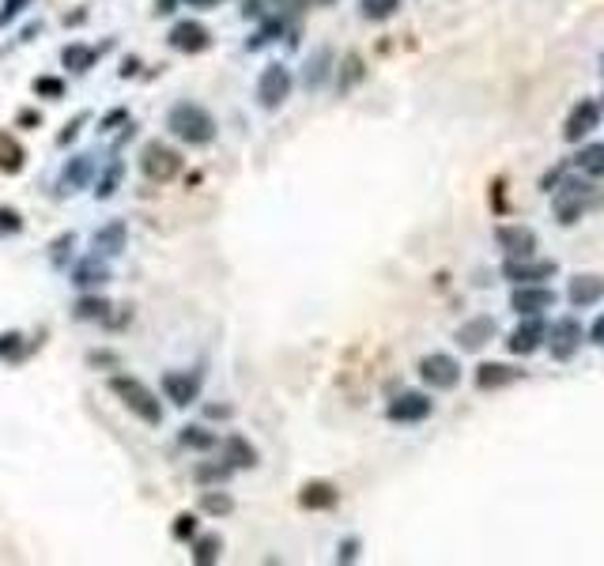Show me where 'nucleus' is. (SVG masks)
I'll return each mask as SVG.
<instances>
[{
	"label": "nucleus",
	"instance_id": "obj_1",
	"mask_svg": "<svg viewBox=\"0 0 604 566\" xmlns=\"http://www.w3.org/2000/svg\"><path fill=\"white\" fill-rule=\"evenodd\" d=\"M167 125H171V133H174L181 144H193V148H205V144L215 140V121H212L208 109L197 106V102H178V106H171Z\"/></svg>",
	"mask_w": 604,
	"mask_h": 566
},
{
	"label": "nucleus",
	"instance_id": "obj_2",
	"mask_svg": "<svg viewBox=\"0 0 604 566\" xmlns=\"http://www.w3.org/2000/svg\"><path fill=\"white\" fill-rule=\"evenodd\" d=\"M109 389H114V396L121 400V405L129 408L136 419H144L148 427H159V423H162V405L155 400V393L144 386V381L118 374V378H109Z\"/></svg>",
	"mask_w": 604,
	"mask_h": 566
},
{
	"label": "nucleus",
	"instance_id": "obj_3",
	"mask_svg": "<svg viewBox=\"0 0 604 566\" xmlns=\"http://www.w3.org/2000/svg\"><path fill=\"white\" fill-rule=\"evenodd\" d=\"M552 193H556L552 212H556V219H559L563 227L578 223V219L585 215V208L600 205V196L593 193L590 181H563V186H559V189H552Z\"/></svg>",
	"mask_w": 604,
	"mask_h": 566
},
{
	"label": "nucleus",
	"instance_id": "obj_4",
	"mask_svg": "<svg viewBox=\"0 0 604 566\" xmlns=\"http://www.w3.org/2000/svg\"><path fill=\"white\" fill-rule=\"evenodd\" d=\"M140 170L148 181H171L181 174V155L171 148V144H162V140H152V144H144V152H140Z\"/></svg>",
	"mask_w": 604,
	"mask_h": 566
},
{
	"label": "nucleus",
	"instance_id": "obj_5",
	"mask_svg": "<svg viewBox=\"0 0 604 566\" xmlns=\"http://www.w3.org/2000/svg\"><path fill=\"white\" fill-rule=\"evenodd\" d=\"M559 272V261L552 257H506L503 261V280L510 283H547Z\"/></svg>",
	"mask_w": 604,
	"mask_h": 566
},
{
	"label": "nucleus",
	"instance_id": "obj_6",
	"mask_svg": "<svg viewBox=\"0 0 604 566\" xmlns=\"http://www.w3.org/2000/svg\"><path fill=\"white\" fill-rule=\"evenodd\" d=\"M582 336H585V333H582L578 318H559L556 325H547L544 344H547V352H552L556 362H566V359H574V355H578Z\"/></svg>",
	"mask_w": 604,
	"mask_h": 566
},
{
	"label": "nucleus",
	"instance_id": "obj_7",
	"mask_svg": "<svg viewBox=\"0 0 604 566\" xmlns=\"http://www.w3.org/2000/svg\"><path fill=\"white\" fill-rule=\"evenodd\" d=\"M419 378H424L431 389H457V381H461V367H457L453 355L431 352V355L419 359Z\"/></svg>",
	"mask_w": 604,
	"mask_h": 566
},
{
	"label": "nucleus",
	"instance_id": "obj_8",
	"mask_svg": "<svg viewBox=\"0 0 604 566\" xmlns=\"http://www.w3.org/2000/svg\"><path fill=\"white\" fill-rule=\"evenodd\" d=\"M556 291L547 283H518L514 291H510V309L521 318H533V314H544V309L556 306Z\"/></svg>",
	"mask_w": 604,
	"mask_h": 566
},
{
	"label": "nucleus",
	"instance_id": "obj_9",
	"mask_svg": "<svg viewBox=\"0 0 604 566\" xmlns=\"http://www.w3.org/2000/svg\"><path fill=\"white\" fill-rule=\"evenodd\" d=\"M597 129H600V102L597 99H582V102H574L571 114H566L563 140L566 144H578L585 136H593Z\"/></svg>",
	"mask_w": 604,
	"mask_h": 566
},
{
	"label": "nucleus",
	"instance_id": "obj_10",
	"mask_svg": "<svg viewBox=\"0 0 604 566\" xmlns=\"http://www.w3.org/2000/svg\"><path fill=\"white\" fill-rule=\"evenodd\" d=\"M291 99V72L284 65H268L258 80V102L265 109H280Z\"/></svg>",
	"mask_w": 604,
	"mask_h": 566
},
{
	"label": "nucleus",
	"instance_id": "obj_11",
	"mask_svg": "<svg viewBox=\"0 0 604 566\" xmlns=\"http://www.w3.org/2000/svg\"><path fill=\"white\" fill-rule=\"evenodd\" d=\"M495 242L499 249L506 253V257H533L537 253V231L533 227H525V223H503L495 231Z\"/></svg>",
	"mask_w": 604,
	"mask_h": 566
},
{
	"label": "nucleus",
	"instance_id": "obj_12",
	"mask_svg": "<svg viewBox=\"0 0 604 566\" xmlns=\"http://www.w3.org/2000/svg\"><path fill=\"white\" fill-rule=\"evenodd\" d=\"M431 412H434L431 396H424V393H400V396L390 400L386 419H390V423H424Z\"/></svg>",
	"mask_w": 604,
	"mask_h": 566
},
{
	"label": "nucleus",
	"instance_id": "obj_13",
	"mask_svg": "<svg viewBox=\"0 0 604 566\" xmlns=\"http://www.w3.org/2000/svg\"><path fill=\"white\" fill-rule=\"evenodd\" d=\"M544 336H547V325H544L540 314H533V318H525L514 333H510L506 348H510V355H533V352H540Z\"/></svg>",
	"mask_w": 604,
	"mask_h": 566
},
{
	"label": "nucleus",
	"instance_id": "obj_14",
	"mask_svg": "<svg viewBox=\"0 0 604 566\" xmlns=\"http://www.w3.org/2000/svg\"><path fill=\"white\" fill-rule=\"evenodd\" d=\"M495 333H499L495 318H487V314H476L472 321H465L461 328H457V344H461L465 352H480L484 344H491V340H495Z\"/></svg>",
	"mask_w": 604,
	"mask_h": 566
},
{
	"label": "nucleus",
	"instance_id": "obj_15",
	"mask_svg": "<svg viewBox=\"0 0 604 566\" xmlns=\"http://www.w3.org/2000/svg\"><path fill=\"white\" fill-rule=\"evenodd\" d=\"M566 299H571L574 309H590L604 299V276H593V272H582V276L571 280L566 287Z\"/></svg>",
	"mask_w": 604,
	"mask_h": 566
},
{
	"label": "nucleus",
	"instance_id": "obj_16",
	"mask_svg": "<svg viewBox=\"0 0 604 566\" xmlns=\"http://www.w3.org/2000/svg\"><path fill=\"white\" fill-rule=\"evenodd\" d=\"M514 381H521V370L518 367H510V362H480L476 367V389H506V386H514Z\"/></svg>",
	"mask_w": 604,
	"mask_h": 566
},
{
	"label": "nucleus",
	"instance_id": "obj_17",
	"mask_svg": "<svg viewBox=\"0 0 604 566\" xmlns=\"http://www.w3.org/2000/svg\"><path fill=\"white\" fill-rule=\"evenodd\" d=\"M208 42H212V34L197 20H181L171 27V46L178 53H200V49H208Z\"/></svg>",
	"mask_w": 604,
	"mask_h": 566
},
{
	"label": "nucleus",
	"instance_id": "obj_18",
	"mask_svg": "<svg viewBox=\"0 0 604 566\" xmlns=\"http://www.w3.org/2000/svg\"><path fill=\"white\" fill-rule=\"evenodd\" d=\"M162 393H167L178 408H189L197 393H200V374H186V370H171L162 378Z\"/></svg>",
	"mask_w": 604,
	"mask_h": 566
},
{
	"label": "nucleus",
	"instance_id": "obj_19",
	"mask_svg": "<svg viewBox=\"0 0 604 566\" xmlns=\"http://www.w3.org/2000/svg\"><path fill=\"white\" fill-rule=\"evenodd\" d=\"M125 242H129V231H125L121 219L95 231V253L99 257H118V253H125Z\"/></svg>",
	"mask_w": 604,
	"mask_h": 566
},
{
	"label": "nucleus",
	"instance_id": "obj_20",
	"mask_svg": "<svg viewBox=\"0 0 604 566\" xmlns=\"http://www.w3.org/2000/svg\"><path fill=\"white\" fill-rule=\"evenodd\" d=\"M337 487L333 483H325V480H314V483H306L299 491V506L302 509H333L337 506Z\"/></svg>",
	"mask_w": 604,
	"mask_h": 566
},
{
	"label": "nucleus",
	"instance_id": "obj_21",
	"mask_svg": "<svg viewBox=\"0 0 604 566\" xmlns=\"http://www.w3.org/2000/svg\"><path fill=\"white\" fill-rule=\"evenodd\" d=\"M27 167V152L23 144L15 140L12 133L0 129V174H20Z\"/></svg>",
	"mask_w": 604,
	"mask_h": 566
},
{
	"label": "nucleus",
	"instance_id": "obj_22",
	"mask_svg": "<svg viewBox=\"0 0 604 566\" xmlns=\"http://www.w3.org/2000/svg\"><path fill=\"white\" fill-rule=\"evenodd\" d=\"M95 61H99V49L95 46H83V42H72L61 53V65L68 72H91V68H95Z\"/></svg>",
	"mask_w": 604,
	"mask_h": 566
},
{
	"label": "nucleus",
	"instance_id": "obj_23",
	"mask_svg": "<svg viewBox=\"0 0 604 566\" xmlns=\"http://www.w3.org/2000/svg\"><path fill=\"white\" fill-rule=\"evenodd\" d=\"M574 167H578V174H585V178H604V144L597 140V144H585V148L574 155Z\"/></svg>",
	"mask_w": 604,
	"mask_h": 566
},
{
	"label": "nucleus",
	"instance_id": "obj_24",
	"mask_svg": "<svg viewBox=\"0 0 604 566\" xmlns=\"http://www.w3.org/2000/svg\"><path fill=\"white\" fill-rule=\"evenodd\" d=\"M227 465L231 468H253L258 465V449H253L242 434H231L227 438Z\"/></svg>",
	"mask_w": 604,
	"mask_h": 566
},
{
	"label": "nucleus",
	"instance_id": "obj_25",
	"mask_svg": "<svg viewBox=\"0 0 604 566\" xmlns=\"http://www.w3.org/2000/svg\"><path fill=\"white\" fill-rule=\"evenodd\" d=\"M91 174H95V162H91V155L68 159V167H65V186H68V189H87V186H91Z\"/></svg>",
	"mask_w": 604,
	"mask_h": 566
},
{
	"label": "nucleus",
	"instance_id": "obj_26",
	"mask_svg": "<svg viewBox=\"0 0 604 566\" xmlns=\"http://www.w3.org/2000/svg\"><path fill=\"white\" fill-rule=\"evenodd\" d=\"M359 80H363V57L359 53H347L344 65H340V95H347Z\"/></svg>",
	"mask_w": 604,
	"mask_h": 566
},
{
	"label": "nucleus",
	"instance_id": "obj_27",
	"mask_svg": "<svg viewBox=\"0 0 604 566\" xmlns=\"http://www.w3.org/2000/svg\"><path fill=\"white\" fill-rule=\"evenodd\" d=\"M231 495H223V491H205V495H200V509H205V514H212V518H227L231 514Z\"/></svg>",
	"mask_w": 604,
	"mask_h": 566
},
{
	"label": "nucleus",
	"instance_id": "obj_28",
	"mask_svg": "<svg viewBox=\"0 0 604 566\" xmlns=\"http://www.w3.org/2000/svg\"><path fill=\"white\" fill-rule=\"evenodd\" d=\"M328 61H333V57H328V49H321V53H314V57H310V72H306V87L310 91H318V83L328 76Z\"/></svg>",
	"mask_w": 604,
	"mask_h": 566
},
{
	"label": "nucleus",
	"instance_id": "obj_29",
	"mask_svg": "<svg viewBox=\"0 0 604 566\" xmlns=\"http://www.w3.org/2000/svg\"><path fill=\"white\" fill-rule=\"evenodd\" d=\"M359 8H363L367 20L381 23V20H390V15L397 12V0H359Z\"/></svg>",
	"mask_w": 604,
	"mask_h": 566
},
{
	"label": "nucleus",
	"instance_id": "obj_30",
	"mask_svg": "<svg viewBox=\"0 0 604 566\" xmlns=\"http://www.w3.org/2000/svg\"><path fill=\"white\" fill-rule=\"evenodd\" d=\"M181 446H189V449H212V446H215V434H208L205 427H186V431H181Z\"/></svg>",
	"mask_w": 604,
	"mask_h": 566
},
{
	"label": "nucleus",
	"instance_id": "obj_31",
	"mask_svg": "<svg viewBox=\"0 0 604 566\" xmlns=\"http://www.w3.org/2000/svg\"><path fill=\"white\" fill-rule=\"evenodd\" d=\"M102 280H109L102 265H95V261L76 265V287H80V283H83V287H95V283H102Z\"/></svg>",
	"mask_w": 604,
	"mask_h": 566
},
{
	"label": "nucleus",
	"instance_id": "obj_32",
	"mask_svg": "<svg viewBox=\"0 0 604 566\" xmlns=\"http://www.w3.org/2000/svg\"><path fill=\"white\" fill-rule=\"evenodd\" d=\"M193 547H197V552H193V562H215V559H219V547H223V540H219V536H200Z\"/></svg>",
	"mask_w": 604,
	"mask_h": 566
},
{
	"label": "nucleus",
	"instance_id": "obj_33",
	"mask_svg": "<svg viewBox=\"0 0 604 566\" xmlns=\"http://www.w3.org/2000/svg\"><path fill=\"white\" fill-rule=\"evenodd\" d=\"M34 95H42V99H65V80H57V76H39V80H34Z\"/></svg>",
	"mask_w": 604,
	"mask_h": 566
},
{
	"label": "nucleus",
	"instance_id": "obj_34",
	"mask_svg": "<svg viewBox=\"0 0 604 566\" xmlns=\"http://www.w3.org/2000/svg\"><path fill=\"white\" fill-rule=\"evenodd\" d=\"M106 309H109V302H102V299H83V302L76 306V318H83V321L106 318Z\"/></svg>",
	"mask_w": 604,
	"mask_h": 566
},
{
	"label": "nucleus",
	"instance_id": "obj_35",
	"mask_svg": "<svg viewBox=\"0 0 604 566\" xmlns=\"http://www.w3.org/2000/svg\"><path fill=\"white\" fill-rule=\"evenodd\" d=\"M23 231V215L12 208H0V234H20Z\"/></svg>",
	"mask_w": 604,
	"mask_h": 566
},
{
	"label": "nucleus",
	"instance_id": "obj_36",
	"mask_svg": "<svg viewBox=\"0 0 604 566\" xmlns=\"http://www.w3.org/2000/svg\"><path fill=\"white\" fill-rule=\"evenodd\" d=\"M231 472H234L231 465H219V468L205 465V468H200V472H197V480H200V483H215V480H227V476H231Z\"/></svg>",
	"mask_w": 604,
	"mask_h": 566
},
{
	"label": "nucleus",
	"instance_id": "obj_37",
	"mask_svg": "<svg viewBox=\"0 0 604 566\" xmlns=\"http://www.w3.org/2000/svg\"><path fill=\"white\" fill-rule=\"evenodd\" d=\"M193 528H197V518H193V514H181L178 525H174V536H178V540H189Z\"/></svg>",
	"mask_w": 604,
	"mask_h": 566
},
{
	"label": "nucleus",
	"instance_id": "obj_38",
	"mask_svg": "<svg viewBox=\"0 0 604 566\" xmlns=\"http://www.w3.org/2000/svg\"><path fill=\"white\" fill-rule=\"evenodd\" d=\"M27 8V0H4V12H0V27H4V23H12L15 20V15H20Z\"/></svg>",
	"mask_w": 604,
	"mask_h": 566
},
{
	"label": "nucleus",
	"instance_id": "obj_39",
	"mask_svg": "<svg viewBox=\"0 0 604 566\" xmlns=\"http://www.w3.org/2000/svg\"><path fill=\"white\" fill-rule=\"evenodd\" d=\"M118 181H121V162H114V174H106L102 178V189H99V196H109L118 189Z\"/></svg>",
	"mask_w": 604,
	"mask_h": 566
},
{
	"label": "nucleus",
	"instance_id": "obj_40",
	"mask_svg": "<svg viewBox=\"0 0 604 566\" xmlns=\"http://www.w3.org/2000/svg\"><path fill=\"white\" fill-rule=\"evenodd\" d=\"M359 555V540H344L340 544V562H352Z\"/></svg>",
	"mask_w": 604,
	"mask_h": 566
},
{
	"label": "nucleus",
	"instance_id": "obj_41",
	"mask_svg": "<svg viewBox=\"0 0 604 566\" xmlns=\"http://www.w3.org/2000/svg\"><path fill=\"white\" fill-rule=\"evenodd\" d=\"M590 340H593V344H600V348H604V314L593 321V328H590Z\"/></svg>",
	"mask_w": 604,
	"mask_h": 566
},
{
	"label": "nucleus",
	"instance_id": "obj_42",
	"mask_svg": "<svg viewBox=\"0 0 604 566\" xmlns=\"http://www.w3.org/2000/svg\"><path fill=\"white\" fill-rule=\"evenodd\" d=\"M272 4H276V8H284V12H299V8L306 4V0H272Z\"/></svg>",
	"mask_w": 604,
	"mask_h": 566
},
{
	"label": "nucleus",
	"instance_id": "obj_43",
	"mask_svg": "<svg viewBox=\"0 0 604 566\" xmlns=\"http://www.w3.org/2000/svg\"><path fill=\"white\" fill-rule=\"evenodd\" d=\"M15 344H20V336H0V355H8Z\"/></svg>",
	"mask_w": 604,
	"mask_h": 566
},
{
	"label": "nucleus",
	"instance_id": "obj_44",
	"mask_svg": "<svg viewBox=\"0 0 604 566\" xmlns=\"http://www.w3.org/2000/svg\"><path fill=\"white\" fill-rule=\"evenodd\" d=\"M223 0H189V8H219Z\"/></svg>",
	"mask_w": 604,
	"mask_h": 566
},
{
	"label": "nucleus",
	"instance_id": "obj_45",
	"mask_svg": "<svg viewBox=\"0 0 604 566\" xmlns=\"http://www.w3.org/2000/svg\"><path fill=\"white\" fill-rule=\"evenodd\" d=\"M174 8V0H159V12H171Z\"/></svg>",
	"mask_w": 604,
	"mask_h": 566
},
{
	"label": "nucleus",
	"instance_id": "obj_46",
	"mask_svg": "<svg viewBox=\"0 0 604 566\" xmlns=\"http://www.w3.org/2000/svg\"><path fill=\"white\" fill-rule=\"evenodd\" d=\"M600 76H604V53H600Z\"/></svg>",
	"mask_w": 604,
	"mask_h": 566
},
{
	"label": "nucleus",
	"instance_id": "obj_47",
	"mask_svg": "<svg viewBox=\"0 0 604 566\" xmlns=\"http://www.w3.org/2000/svg\"><path fill=\"white\" fill-rule=\"evenodd\" d=\"M318 4H333V0H318Z\"/></svg>",
	"mask_w": 604,
	"mask_h": 566
},
{
	"label": "nucleus",
	"instance_id": "obj_48",
	"mask_svg": "<svg viewBox=\"0 0 604 566\" xmlns=\"http://www.w3.org/2000/svg\"><path fill=\"white\" fill-rule=\"evenodd\" d=\"M600 114H604V102H600Z\"/></svg>",
	"mask_w": 604,
	"mask_h": 566
}]
</instances>
